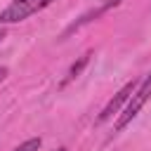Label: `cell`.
I'll list each match as a JSON object with an SVG mask.
<instances>
[{"mask_svg":"<svg viewBox=\"0 0 151 151\" xmlns=\"http://www.w3.org/2000/svg\"><path fill=\"white\" fill-rule=\"evenodd\" d=\"M151 99V73L142 80V85H137V90L132 92V97L127 99V106H125V111H123V116L118 118V123H116V130H123L137 113H139V109L146 104Z\"/></svg>","mask_w":151,"mask_h":151,"instance_id":"2","label":"cell"},{"mask_svg":"<svg viewBox=\"0 0 151 151\" xmlns=\"http://www.w3.org/2000/svg\"><path fill=\"white\" fill-rule=\"evenodd\" d=\"M57 151H66V149H57Z\"/></svg>","mask_w":151,"mask_h":151,"instance_id":"9","label":"cell"},{"mask_svg":"<svg viewBox=\"0 0 151 151\" xmlns=\"http://www.w3.org/2000/svg\"><path fill=\"white\" fill-rule=\"evenodd\" d=\"M87 61H90V52H87V54H83V57H80V59H78V61L68 68V76H66V80H64V83H68V80L78 78V76H80V71L85 68V64H87Z\"/></svg>","mask_w":151,"mask_h":151,"instance_id":"4","label":"cell"},{"mask_svg":"<svg viewBox=\"0 0 151 151\" xmlns=\"http://www.w3.org/2000/svg\"><path fill=\"white\" fill-rule=\"evenodd\" d=\"M5 78H7V68H5V66H0V83H2Z\"/></svg>","mask_w":151,"mask_h":151,"instance_id":"7","label":"cell"},{"mask_svg":"<svg viewBox=\"0 0 151 151\" xmlns=\"http://www.w3.org/2000/svg\"><path fill=\"white\" fill-rule=\"evenodd\" d=\"M2 38H5V31H0V42H2Z\"/></svg>","mask_w":151,"mask_h":151,"instance_id":"8","label":"cell"},{"mask_svg":"<svg viewBox=\"0 0 151 151\" xmlns=\"http://www.w3.org/2000/svg\"><path fill=\"white\" fill-rule=\"evenodd\" d=\"M134 90H137V83H134V80H132V83H127V85H125V87H123V90H120V92H118V94H116V97H113V99L101 109V113H99L97 123H104V120H109L113 113H118V109H120V106L132 97V92H134Z\"/></svg>","mask_w":151,"mask_h":151,"instance_id":"3","label":"cell"},{"mask_svg":"<svg viewBox=\"0 0 151 151\" xmlns=\"http://www.w3.org/2000/svg\"><path fill=\"white\" fill-rule=\"evenodd\" d=\"M40 144H42V142H40V137H33V139H26L24 144H19L14 151H38V149H40Z\"/></svg>","mask_w":151,"mask_h":151,"instance_id":"5","label":"cell"},{"mask_svg":"<svg viewBox=\"0 0 151 151\" xmlns=\"http://www.w3.org/2000/svg\"><path fill=\"white\" fill-rule=\"evenodd\" d=\"M54 0H12L2 12H0V24H17L28 19L31 14L45 9L47 5H52Z\"/></svg>","mask_w":151,"mask_h":151,"instance_id":"1","label":"cell"},{"mask_svg":"<svg viewBox=\"0 0 151 151\" xmlns=\"http://www.w3.org/2000/svg\"><path fill=\"white\" fill-rule=\"evenodd\" d=\"M120 2H123V0H104V5H101L99 9H101V12H106V9H111V7H116V5H120Z\"/></svg>","mask_w":151,"mask_h":151,"instance_id":"6","label":"cell"}]
</instances>
